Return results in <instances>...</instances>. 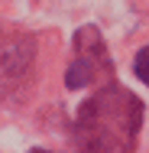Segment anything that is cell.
<instances>
[{
  "mask_svg": "<svg viewBox=\"0 0 149 153\" xmlns=\"http://www.w3.org/2000/svg\"><path fill=\"white\" fill-rule=\"evenodd\" d=\"M143 108L126 88H104L81 104L75 137L84 150H133Z\"/></svg>",
  "mask_w": 149,
  "mask_h": 153,
  "instance_id": "6da1fadb",
  "label": "cell"
},
{
  "mask_svg": "<svg viewBox=\"0 0 149 153\" xmlns=\"http://www.w3.org/2000/svg\"><path fill=\"white\" fill-rule=\"evenodd\" d=\"M114 75L107 49L101 42V33L84 26L75 36V65L68 68V85L71 88H84V85H101Z\"/></svg>",
  "mask_w": 149,
  "mask_h": 153,
  "instance_id": "7a4b0ae2",
  "label": "cell"
},
{
  "mask_svg": "<svg viewBox=\"0 0 149 153\" xmlns=\"http://www.w3.org/2000/svg\"><path fill=\"white\" fill-rule=\"evenodd\" d=\"M136 75H139V78L149 85V46L136 52Z\"/></svg>",
  "mask_w": 149,
  "mask_h": 153,
  "instance_id": "3957f363",
  "label": "cell"
}]
</instances>
